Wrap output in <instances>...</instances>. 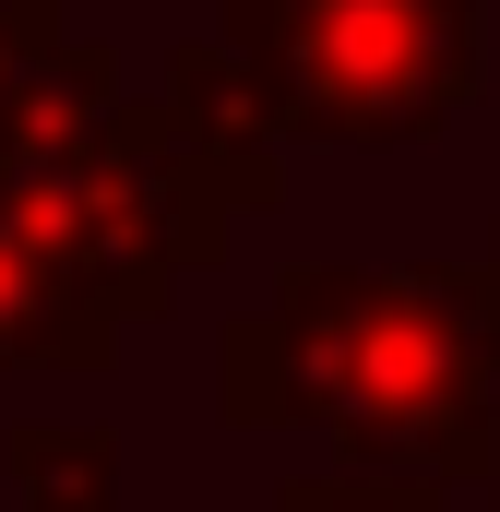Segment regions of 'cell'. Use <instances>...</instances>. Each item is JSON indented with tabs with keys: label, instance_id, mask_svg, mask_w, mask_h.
Instances as JSON below:
<instances>
[{
	"label": "cell",
	"instance_id": "1",
	"mask_svg": "<svg viewBox=\"0 0 500 512\" xmlns=\"http://www.w3.org/2000/svg\"><path fill=\"white\" fill-rule=\"evenodd\" d=\"M215 405L453 501V477H500V298L477 262H286L215 334Z\"/></svg>",
	"mask_w": 500,
	"mask_h": 512
},
{
	"label": "cell",
	"instance_id": "2",
	"mask_svg": "<svg viewBox=\"0 0 500 512\" xmlns=\"http://www.w3.org/2000/svg\"><path fill=\"white\" fill-rule=\"evenodd\" d=\"M215 48L274 143H429L489 84V0H227Z\"/></svg>",
	"mask_w": 500,
	"mask_h": 512
},
{
	"label": "cell",
	"instance_id": "3",
	"mask_svg": "<svg viewBox=\"0 0 500 512\" xmlns=\"http://www.w3.org/2000/svg\"><path fill=\"white\" fill-rule=\"evenodd\" d=\"M0 179H12V203L36 215V239L108 298L120 334L131 322H167L179 274H203V262L227 251V227L250 215L239 179L179 131L167 96H131L96 143H72V155H48V167H0Z\"/></svg>",
	"mask_w": 500,
	"mask_h": 512
},
{
	"label": "cell",
	"instance_id": "4",
	"mask_svg": "<svg viewBox=\"0 0 500 512\" xmlns=\"http://www.w3.org/2000/svg\"><path fill=\"white\" fill-rule=\"evenodd\" d=\"M120 48L72 36L36 0H0V167H48L120 120Z\"/></svg>",
	"mask_w": 500,
	"mask_h": 512
},
{
	"label": "cell",
	"instance_id": "5",
	"mask_svg": "<svg viewBox=\"0 0 500 512\" xmlns=\"http://www.w3.org/2000/svg\"><path fill=\"white\" fill-rule=\"evenodd\" d=\"M108 358H120L108 298L36 239V215L0 179V370H108Z\"/></svg>",
	"mask_w": 500,
	"mask_h": 512
},
{
	"label": "cell",
	"instance_id": "6",
	"mask_svg": "<svg viewBox=\"0 0 500 512\" xmlns=\"http://www.w3.org/2000/svg\"><path fill=\"white\" fill-rule=\"evenodd\" d=\"M167 108H179V131L239 179V203L250 215H274L286 203V143L262 131V108H250V72L215 48V36H179L167 48Z\"/></svg>",
	"mask_w": 500,
	"mask_h": 512
},
{
	"label": "cell",
	"instance_id": "7",
	"mask_svg": "<svg viewBox=\"0 0 500 512\" xmlns=\"http://www.w3.org/2000/svg\"><path fill=\"white\" fill-rule=\"evenodd\" d=\"M0 465H12V512H120V429L108 417H12Z\"/></svg>",
	"mask_w": 500,
	"mask_h": 512
},
{
	"label": "cell",
	"instance_id": "8",
	"mask_svg": "<svg viewBox=\"0 0 500 512\" xmlns=\"http://www.w3.org/2000/svg\"><path fill=\"white\" fill-rule=\"evenodd\" d=\"M274 512H453V501L441 489H405V477H346L334 465V477H286Z\"/></svg>",
	"mask_w": 500,
	"mask_h": 512
},
{
	"label": "cell",
	"instance_id": "9",
	"mask_svg": "<svg viewBox=\"0 0 500 512\" xmlns=\"http://www.w3.org/2000/svg\"><path fill=\"white\" fill-rule=\"evenodd\" d=\"M477 274H489V298H500V215H489V239H477Z\"/></svg>",
	"mask_w": 500,
	"mask_h": 512
},
{
	"label": "cell",
	"instance_id": "10",
	"mask_svg": "<svg viewBox=\"0 0 500 512\" xmlns=\"http://www.w3.org/2000/svg\"><path fill=\"white\" fill-rule=\"evenodd\" d=\"M36 12H60V0H36Z\"/></svg>",
	"mask_w": 500,
	"mask_h": 512
}]
</instances>
